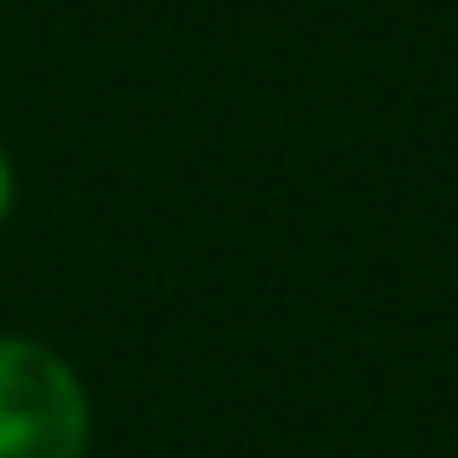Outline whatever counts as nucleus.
Wrapping results in <instances>:
<instances>
[{"label": "nucleus", "instance_id": "1", "mask_svg": "<svg viewBox=\"0 0 458 458\" xmlns=\"http://www.w3.org/2000/svg\"><path fill=\"white\" fill-rule=\"evenodd\" d=\"M88 394L81 377L30 336H0V458H81Z\"/></svg>", "mask_w": 458, "mask_h": 458}, {"label": "nucleus", "instance_id": "2", "mask_svg": "<svg viewBox=\"0 0 458 458\" xmlns=\"http://www.w3.org/2000/svg\"><path fill=\"white\" fill-rule=\"evenodd\" d=\"M6 209H12V163L0 151V221H6Z\"/></svg>", "mask_w": 458, "mask_h": 458}]
</instances>
